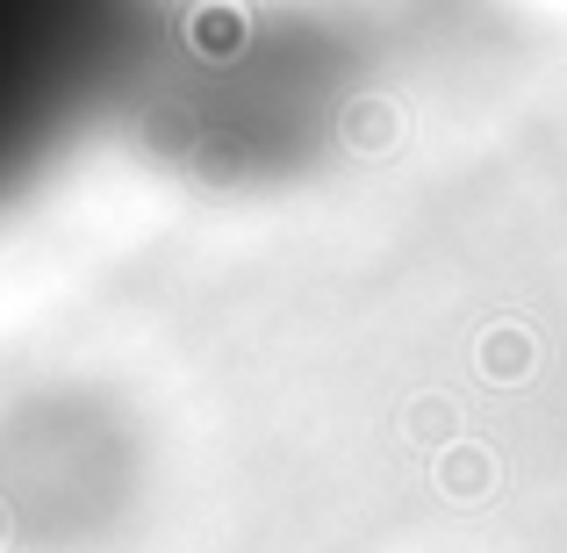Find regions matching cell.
<instances>
[{"label":"cell","mask_w":567,"mask_h":553,"mask_svg":"<svg viewBox=\"0 0 567 553\" xmlns=\"http://www.w3.org/2000/svg\"><path fill=\"white\" fill-rule=\"evenodd\" d=\"M166 0H0V208H14L137 80Z\"/></svg>","instance_id":"6da1fadb"}]
</instances>
